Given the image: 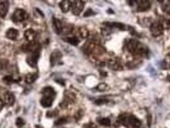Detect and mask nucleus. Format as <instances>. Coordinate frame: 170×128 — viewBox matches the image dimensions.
Instances as JSON below:
<instances>
[{"mask_svg":"<svg viewBox=\"0 0 170 128\" xmlns=\"http://www.w3.org/2000/svg\"><path fill=\"white\" fill-rule=\"evenodd\" d=\"M107 102H108V100L106 99H99L95 101V104L96 105H103V104H106Z\"/></svg>","mask_w":170,"mask_h":128,"instance_id":"5701e85b","label":"nucleus"},{"mask_svg":"<svg viewBox=\"0 0 170 128\" xmlns=\"http://www.w3.org/2000/svg\"><path fill=\"white\" fill-rule=\"evenodd\" d=\"M163 29H164L162 27V24L158 23V22H154L150 26V32L154 36H158L162 35Z\"/></svg>","mask_w":170,"mask_h":128,"instance_id":"39448f33","label":"nucleus"},{"mask_svg":"<svg viewBox=\"0 0 170 128\" xmlns=\"http://www.w3.org/2000/svg\"><path fill=\"white\" fill-rule=\"evenodd\" d=\"M67 121V119L66 118H61V119H59L58 120V121H56V122H55V124L56 125H61V124H63V123H66Z\"/></svg>","mask_w":170,"mask_h":128,"instance_id":"412c9836","label":"nucleus"},{"mask_svg":"<svg viewBox=\"0 0 170 128\" xmlns=\"http://www.w3.org/2000/svg\"><path fill=\"white\" fill-rule=\"evenodd\" d=\"M106 88H107V85L105 84V83H101V84H99L98 85L97 89H98L99 91H104L106 89Z\"/></svg>","mask_w":170,"mask_h":128,"instance_id":"4be33fe9","label":"nucleus"},{"mask_svg":"<svg viewBox=\"0 0 170 128\" xmlns=\"http://www.w3.org/2000/svg\"><path fill=\"white\" fill-rule=\"evenodd\" d=\"M6 37L10 39V40H16V38L18 36V30L15 29H9L7 30V32L6 33Z\"/></svg>","mask_w":170,"mask_h":128,"instance_id":"9d476101","label":"nucleus"},{"mask_svg":"<svg viewBox=\"0 0 170 128\" xmlns=\"http://www.w3.org/2000/svg\"><path fill=\"white\" fill-rule=\"evenodd\" d=\"M84 3L83 1H73L72 2V5H71V7H72V13L75 15H79L81 13V11L83 10V8H84Z\"/></svg>","mask_w":170,"mask_h":128,"instance_id":"20e7f679","label":"nucleus"},{"mask_svg":"<svg viewBox=\"0 0 170 128\" xmlns=\"http://www.w3.org/2000/svg\"><path fill=\"white\" fill-rule=\"evenodd\" d=\"M67 42H69V44H71L72 45H77L79 44V41L76 37H69L66 39Z\"/></svg>","mask_w":170,"mask_h":128,"instance_id":"dca6fc26","label":"nucleus"},{"mask_svg":"<svg viewBox=\"0 0 170 128\" xmlns=\"http://www.w3.org/2000/svg\"><path fill=\"white\" fill-rule=\"evenodd\" d=\"M15 101V97L13 95V93L7 92L4 95V103H6L9 105H13Z\"/></svg>","mask_w":170,"mask_h":128,"instance_id":"6e6552de","label":"nucleus"},{"mask_svg":"<svg viewBox=\"0 0 170 128\" xmlns=\"http://www.w3.org/2000/svg\"><path fill=\"white\" fill-rule=\"evenodd\" d=\"M109 66H110V68L113 69V70H121V66H120V65L117 63V62L115 61V60H110V61H109Z\"/></svg>","mask_w":170,"mask_h":128,"instance_id":"2eb2a0df","label":"nucleus"},{"mask_svg":"<svg viewBox=\"0 0 170 128\" xmlns=\"http://www.w3.org/2000/svg\"><path fill=\"white\" fill-rule=\"evenodd\" d=\"M38 78V74L36 73H31L28 74L25 76V82L29 84H31L32 82H34Z\"/></svg>","mask_w":170,"mask_h":128,"instance_id":"ddd939ff","label":"nucleus"},{"mask_svg":"<svg viewBox=\"0 0 170 128\" xmlns=\"http://www.w3.org/2000/svg\"><path fill=\"white\" fill-rule=\"evenodd\" d=\"M40 49L41 47L33 52H31L30 55L27 58V63L32 67H36L38 58H40Z\"/></svg>","mask_w":170,"mask_h":128,"instance_id":"f03ea898","label":"nucleus"},{"mask_svg":"<svg viewBox=\"0 0 170 128\" xmlns=\"http://www.w3.org/2000/svg\"><path fill=\"white\" fill-rule=\"evenodd\" d=\"M3 106H4V101L0 98V110H2V108H3Z\"/></svg>","mask_w":170,"mask_h":128,"instance_id":"393cba45","label":"nucleus"},{"mask_svg":"<svg viewBox=\"0 0 170 128\" xmlns=\"http://www.w3.org/2000/svg\"><path fill=\"white\" fill-rule=\"evenodd\" d=\"M150 7V3L149 1H138V10L140 11H144Z\"/></svg>","mask_w":170,"mask_h":128,"instance_id":"1a4fd4ad","label":"nucleus"},{"mask_svg":"<svg viewBox=\"0 0 170 128\" xmlns=\"http://www.w3.org/2000/svg\"><path fill=\"white\" fill-rule=\"evenodd\" d=\"M71 5H72V2L68 1V0H64L60 3V8L62 10V12L66 13V12L69 11V10L71 7Z\"/></svg>","mask_w":170,"mask_h":128,"instance_id":"f8f14e48","label":"nucleus"},{"mask_svg":"<svg viewBox=\"0 0 170 128\" xmlns=\"http://www.w3.org/2000/svg\"><path fill=\"white\" fill-rule=\"evenodd\" d=\"M16 124L18 127H22L25 125V121L21 118H17V119L16 120Z\"/></svg>","mask_w":170,"mask_h":128,"instance_id":"6ab92c4d","label":"nucleus"},{"mask_svg":"<svg viewBox=\"0 0 170 128\" xmlns=\"http://www.w3.org/2000/svg\"><path fill=\"white\" fill-rule=\"evenodd\" d=\"M54 26H55V31L58 34H59L62 31V24L61 22V21L57 18H54Z\"/></svg>","mask_w":170,"mask_h":128,"instance_id":"4468645a","label":"nucleus"},{"mask_svg":"<svg viewBox=\"0 0 170 128\" xmlns=\"http://www.w3.org/2000/svg\"><path fill=\"white\" fill-rule=\"evenodd\" d=\"M25 11L22 9H17L12 16V20L14 22H20L25 19Z\"/></svg>","mask_w":170,"mask_h":128,"instance_id":"7ed1b4c3","label":"nucleus"},{"mask_svg":"<svg viewBox=\"0 0 170 128\" xmlns=\"http://www.w3.org/2000/svg\"><path fill=\"white\" fill-rule=\"evenodd\" d=\"M99 123L103 126H110V120L108 118H102V119H99Z\"/></svg>","mask_w":170,"mask_h":128,"instance_id":"f3484780","label":"nucleus"},{"mask_svg":"<svg viewBox=\"0 0 170 128\" xmlns=\"http://www.w3.org/2000/svg\"><path fill=\"white\" fill-rule=\"evenodd\" d=\"M61 56L62 55H61L60 51H58V50H55L52 52L51 55V63L52 67H54L55 64H57L60 61Z\"/></svg>","mask_w":170,"mask_h":128,"instance_id":"423d86ee","label":"nucleus"},{"mask_svg":"<svg viewBox=\"0 0 170 128\" xmlns=\"http://www.w3.org/2000/svg\"><path fill=\"white\" fill-rule=\"evenodd\" d=\"M36 32L32 29H29L28 30H26L25 32V36L26 40L30 41V42H32V41H34L35 38H36Z\"/></svg>","mask_w":170,"mask_h":128,"instance_id":"9b49d317","label":"nucleus"},{"mask_svg":"<svg viewBox=\"0 0 170 128\" xmlns=\"http://www.w3.org/2000/svg\"><path fill=\"white\" fill-rule=\"evenodd\" d=\"M94 14V12L92 11V10L91 9H88L85 12V14H84V17H87V16H91V15Z\"/></svg>","mask_w":170,"mask_h":128,"instance_id":"b1692460","label":"nucleus"},{"mask_svg":"<svg viewBox=\"0 0 170 128\" xmlns=\"http://www.w3.org/2000/svg\"><path fill=\"white\" fill-rule=\"evenodd\" d=\"M80 33H81V35L82 37L85 38L87 36V35H88V31H87V29H85V28H81V29H80Z\"/></svg>","mask_w":170,"mask_h":128,"instance_id":"a211bd4d","label":"nucleus"},{"mask_svg":"<svg viewBox=\"0 0 170 128\" xmlns=\"http://www.w3.org/2000/svg\"><path fill=\"white\" fill-rule=\"evenodd\" d=\"M43 96L41 100V105L44 108H48L52 105V103L55 100V92L51 87H46L43 89Z\"/></svg>","mask_w":170,"mask_h":128,"instance_id":"f257e3e1","label":"nucleus"},{"mask_svg":"<svg viewBox=\"0 0 170 128\" xmlns=\"http://www.w3.org/2000/svg\"><path fill=\"white\" fill-rule=\"evenodd\" d=\"M4 81L7 82H17V80H15L12 76H6L4 78Z\"/></svg>","mask_w":170,"mask_h":128,"instance_id":"aec40b11","label":"nucleus"},{"mask_svg":"<svg viewBox=\"0 0 170 128\" xmlns=\"http://www.w3.org/2000/svg\"><path fill=\"white\" fill-rule=\"evenodd\" d=\"M10 3L8 1H3L0 2V17L5 18L6 14L8 13Z\"/></svg>","mask_w":170,"mask_h":128,"instance_id":"0eeeda50","label":"nucleus"}]
</instances>
